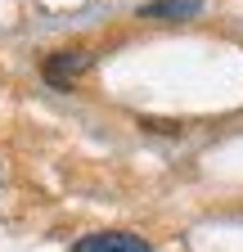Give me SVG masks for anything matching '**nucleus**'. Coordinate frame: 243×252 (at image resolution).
<instances>
[{
	"mask_svg": "<svg viewBox=\"0 0 243 252\" xmlns=\"http://www.w3.org/2000/svg\"><path fill=\"white\" fill-rule=\"evenodd\" d=\"M72 252H153L149 239L131 234V230H95V234H81L72 243Z\"/></svg>",
	"mask_w": 243,
	"mask_h": 252,
	"instance_id": "obj_2",
	"label": "nucleus"
},
{
	"mask_svg": "<svg viewBox=\"0 0 243 252\" xmlns=\"http://www.w3.org/2000/svg\"><path fill=\"white\" fill-rule=\"evenodd\" d=\"M203 9V0H149L140 9V18H162V23H180V18H194Z\"/></svg>",
	"mask_w": 243,
	"mask_h": 252,
	"instance_id": "obj_3",
	"label": "nucleus"
},
{
	"mask_svg": "<svg viewBox=\"0 0 243 252\" xmlns=\"http://www.w3.org/2000/svg\"><path fill=\"white\" fill-rule=\"evenodd\" d=\"M90 63H95V54H90V50H59V54H50V59L41 63V77H45L50 86H59V90H68L72 77H81Z\"/></svg>",
	"mask_w": 243,
	"mask_h": 252,
	"instance_id": "obj_1",
	"label": "nucleus"
}]
</instances>
